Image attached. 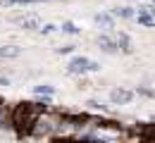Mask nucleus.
Returning a JSON list of instances; mask_svg holds the SVG:
<instances>
[{"mask_svg": "<svg viewBox=\"0 0 155 143\" xmlns=\"http://www.w3.org/2000/svg\"><path fill=\"white\" fill-rule=\"evenodd\" d=\"M136 131H141V134H146V136H155V124H141Z\"/></svg>", "mask_w": 155, "mask_h": 143, "instance_id": "8", "label": "nucleus"}, {"mask_svg": "<svg viewBox=\"0 0 155 143\" xmlns=\"http://www.w3.org/2000/svg\"><path fill=\"white\" fill-rule=\"evenodd\" d=\"M96 21L100 24V26H105V29H112V19H110L107 15H98V17H96Z\"/></svg>", "mask_w": 155, "mask_h": 143, "instance_id": "9", "label": "nucleus"}, {"mask_svg": "<svg viewBox=\"0 0 155 143\" xmlns=\"http://www.w3.org/2000/svg\"><path fill=\"white\" fill-rule=\"evenodd\" d=\"M115 45H119L124 53H131V41H129V36H127V34H119V36H117V43H115Z\"/></svg>", "mask_w": 155, "mask_h": 143, "instance_id": "5", "label": "nucleus"}, {"mask_svg": "<svg viewBox=\"0 0 155 143\" xmlns=\"http://www.w3.org/2000/svg\"><path fill=\"white\" fill-rule=\"evenodd\" d=\"M98 45H100L103 50H107V53H115V50H117L115 41H110L107 36H100V38H98Z\"/></svg>", "mask_w": 155, "mask_h": 143, "instance_id": "6", "label": "nucleus"}, {"mask_svg": "<svg viewBox=\"0 0 155 143\" xmlns=\"http://www.w3.org/2000/svg\"><path fill=\"white\" fill-rule=\"evenodd\" d=\"M100 69V64L98 62H91L88 57H74V60L69 62V72H74V74H84V72H98Z\"/></svg>", "mask_w": 155, "mask_h": 143, "instance_id": "2", "label": "nucleus"}, {"mask_svg": "<svg viewBox=\"0 0 155 143\" xmlns=\"http://www.w3.org/2000/svg\"><path fill=\"white\" fill-rule=\"evenodd\" d=\"M62 31H64V34H79V29L72 21H64V24H62Z\"/></svg>", "mask_w": 155, "mask_h": 143, "instance_id": "11", "label": "nucleus"}, {"mask_svg": "<svg viewBox=\"0 0 155 143\" xmlns=\"http://www.w3.org/2000/svg\"><path fill=\"white\" fill-rule=\"evenodd\" d=\"M43 115V105L38 102H21L12 110V117H10V124H15V129L19 134H31L36 131V124H38V117Z\"/></svg>", "mask_w": 155, "mask_h": 143, "instance_id": "1", "label": "nucleus"}, {"mask_svg": "<svg viewBox=\"0 0 155 143\" xmlns=\"http://www.w3.org/2000/svg\"><path fill=\"white\" fill-rule=\"evenodd\" d=\"M0 55H7V57H17V55H19V48H15V45L0 48Z\"/></svg>", "mask_w": 155, "mask_h": 143, "instance_id": "7", "label": "nucleus"}, {"mask_svg": "<svg viewBox=\"0 0 155 143\" xmlns=\"http://www.w3.org/2000/svg\"><path fill=\"white\" fill-rule=\"evenodd\" d=\"M131 98H134V93L131 91H122V88H117V91L110 93V100L112 102H129Z\"/></svg>", "mask_w": 155, "mask_h": 143, "instance_id": "3", "label": "nucleus"}, {"mask_svg": "<svg viewBox=\"0 0 155 143\" xmlns=\"http://www.w3.org/2000/svg\"><path fill=\"white\" fill-rule=\"evenodd\" d=\"M36 93H41V96H43V93H45V96H50V93H55V88H53V86H48V83H43V86H36Z\"/></svg>", "mask_w": 155, "mask_h": 143, "instance_id": "10", "label": "nucleus"}, {"mask_svg": "<svg viewBox=\"0 0 155 143\" xmlns=\"http://www.w3.org/2000/svg\"><path fill=\"white\" fill-rule=\"evenodd\" d=\"M117 15H119V17H134L131 7H122V10H117Z\"/></svg>", "mask_w": 155, "mask_h": 143, "instance_id": "12", "label": "nucleus"}, {"mask_svg": "<svg viewBox=\"0 0 155 143\" xmlns=\"http://www.w3.org/2000/svg\"><path fill=\"white\" fill-rule=\"evenodd\" d=\"M0 86H7V79H0Z\"/></svg>", "mask_w": 155, "mask_h": 143, "instance_id": "13", "label": "nucleus"}, {"mask_svg": "<svg viewBox=\"0 0 155 143\" xmlns=\"http://www.w3.org/2000/svg\"><path fill=\"white\" fill-rule=\"evenodd\" d=\"M19 24L24 26V29H31V31H41V26H43L38 17H24Z\"/></svg>", "mask_w": 155, "mask_h": 143, "instance_id": "4", "label": "nucleus"}]
</instances>
